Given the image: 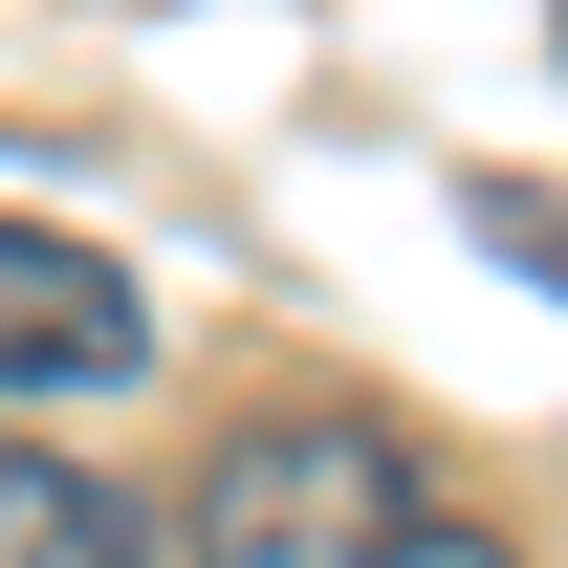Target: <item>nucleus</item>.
<instances>
[{
  "label": "nucleus",
  "mask_w": 568,
  "mask_h": 568,
  "mask_svg": "<svg viewBox=\"0 0 568 568\" xmlns=\"http://www.w3.org/2000/svg\"><path fill=\"white\" fill-rule=\"evenodd\" d=\"M175 568H525L394 416H241L175 481Z\"/></svg>",
  "instance_id": "obj_1"
},
{
  "label": "nucleus",
  "mask_w": 568,
  "mask_h": 568,
  "mask_svg": "<svg viewBox=\"0 0 568 568\" xmlns=\"http://www.w3.org/2000/svg\"><path fill=\"white\" fill-rule=\"evenodd\" d=\"M153 372V284L88 241V219H22L0 197V416L22 394H132Z\"/></svg>",
  "instance_id": "obj_2"
},
{
  "label": "nucleus",
  "mask_w": 568,
  "mask_h": 568,
  "mask_svg": "<svg viewBox=\"0 0 568 568\" xmlns=\"http://www.w3.org/2000/svg\"><path fill=\"white\" fill-rule=\"evenodd\" d=\"M0 568H175V525L132 481H88L67 437H0Z\"/></svg>",
  "instance_id": "obj_3"
},
{
  "label": "nucleus",
  "mask_w": 568,
  "mask_h": 568,
  "mask_svg": "<svg viewBox=\"0 0 568 568\" xmlns=\"http://www.w3.org/2000/svg\"><path fill=\"white\" fill-rule=\"evenodd\" d=\"M459 241H481V263H525V284L568 306V197H547V175H459Z\"/></svg>",
  "instance_id": "obj_4"
},
{
  "label": "nucleus",
  "mask_w": 568,
  "mask_h": 568,
  "mask_svg": "<svg viewBox=\"0 0 568 568\" xmlns=\"http://www.w3.org/2000/svg\"><path fill=\"white\" fill-rule=\"evenodd\" d=\"M547 22H568V0H547Z\"/></svg>",
  "instance_id": "obj_5"
}]
</instances>
